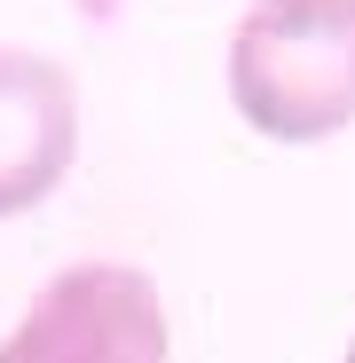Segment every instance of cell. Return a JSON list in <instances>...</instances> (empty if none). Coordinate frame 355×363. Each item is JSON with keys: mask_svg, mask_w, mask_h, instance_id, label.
<instances>
[{"mask_svg": "<svg viewBox=\"0 0 355 363\" xmlns=\"http://www.w3.org/2000/svg\"><path fill=\"white\" fill-rule=\"evenodd\" d=\"M229 103L261 143L355 127V0H253L229 32Z\"/></svg>", "mask_w": 355, "mask_h": 363, "instance_id": "cell-1", "label": "cell"}, {"mask_svg": "<svg viewBox=\"0 0 355 363\" xmlns=\"http://www.w3.org/2000/svg\"><path fill=\"white\" fill-rule=\"evenodd\" d=\"M166 300L135 261H72L9 324L0 363H166Z\"/></svg>", "mask_w": 355, "mask_h": 363, "instance_id": "cell-2", "label": "cell"}, {"mask_svg": "<svg viewBox=\"0 0 355 363\" xmlns=\"http://www.w3.org/2000/svg\"><path fill=\"white\" fill-rule=\"evenodd\" d=\"M79 158V87L55 55L0 48V221L64 190Z\"/></svg>", "mask_w": 355, "mask_h": 363, "instance_id": "cell-3", "label": "cell"}, {"mask_svg": "<svg viewBox=\"0 0 355 363\" xmlns=\"http://www.w3.org/2000/svg\"><path fill=\"white\" fill-rule=\"evenodd\" d=\"M347 363H355V340H347Z\"/></svg>", "mask_w": 355, "mask_h": 363, "instance_id": "cell-4", "label": "cell"}]
</instances>
